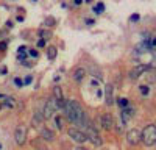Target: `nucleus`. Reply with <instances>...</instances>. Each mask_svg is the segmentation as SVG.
I'll use <instances>...</instances> for the list:
<instances>
[{
	"instance_id": "nucleus-20",
	"label": "nucleus",
	"mask_w": 156,
	"mask_h": 150,
	"mask_svg": "<svg viewBox=\"0 0 156 150\" xmlns=\"http://www.w3.org/2000/svg\"><path fill=\"white\" fill-rule=\"evenodd\" d=\"M39 34L42 36V39H44V41L47 39V38H50V36H51V33H50V31H47V30H41V31H39Z\"/></svg>"
},
{
	"instance_id": "nucleus-12",
	"label": "nucleus",
	"mask_w": 156,
	"mask_h": 150,
	"mask_svg": "<svg viewBox=\"0 0 156 150\" xmlns=\"http://www.w3.org/2000/svg\"><path fill=\"white\" fill-rule=\"evenodd\" d=\"M84 75H86V72H84V69H76L75 70V73H73V78H75V81L76 83H80V81H83V78H84Z\"/></svg>"
},
{
	"instance_id": "nucleus-6",
	"label": "nucleus",
	"mask_w": 156,
	"mask_h": 150,
	"mask_svg": "<svg viewBox=\"0 0 156 150\" xmlns=\"http://www.w3.org/2000/svg\"><path fill=\"white\" fill-rule=\"evenodd\" d=\"M67 133H69V136L72 138V141H75V142H78V144H83V142L87 141L84 131H80V130H76V128H70Z\"/></svg>"
},
{
	"instance_id": "nucleus-27",
	"label": "nucleus",
	"mask_w": 156,
	"mask_h": 150,
	"mask_svg": "<svg viewBox=\"0 0 156 150\" xmlns=\"http://www.w3.org/2000/svg\"><path fill=\"white\" fill-rule=\"evenodd\" d=\"M136 20H139V14H133L131 16V22H136Z\"/></svg>"
},
{
	"instance_id": "nucleus-1",
	"label": "nucleus",
	"mask_w": 156,
	"mask_h": 150,
	"mask_svg": "<svg viewBox=\"0 0 156 150\" xmlns=\"http://www.w3.org/2000/svg\"><path fill=\"white\" fill-rule=\"evenodd\" d=\"M64 111H66L67 119L70 122L76 123V125H84L87 122L83 108L80 106V103H78V102H75V100H67L66 106H64Z\"/></svg>"
},
{
	"instance_id": "nucleus-18",
	"label": "nucleus",
	"mask_w": 156,
	"mask_h": 150,
	"mask_svg": "<svg viewBox=\"0 0 156 150\" xmlns=\"http://www.w3.org/2000/svg\"><path fill=\"white\" fill-rule=\"evenodd\" d=\"M139 91H140V94H142V95H148L150 88H148V86H145V84H142V86H139Z\"/></svg>"
},
{
	"instance_id": "nucleus-15",
	"label": "nucleus",
	"mask_w": 156,
	"mask_h": 150,
	"mask_svg": "<svg viewBox=\"0 0 156 150\" xmlns=\"http://www.w3.org/2000/svg\"><path fill=\"white\" fill-rule=\"evenodd\" d=\"M117 103H119L120 109H125V108H128V106H129V105H128V98H125V97L117 98Z\"/></svg>"
},
{
	"instance_id": "nucleus-14",
	"label": "nucleus",
	"mask_w": 156,
	"mask_h": 150,
	"mask_svg": "<svg viewBox=\"0 0 156 150\" xmlns=\"http://www.w3.org/2000/svg\"><path fill=\"white\" fill-rule=\"evenodd\" d=\"M3 106H8V108H14L16 106V100L12 97H5V103Z\"/></svg>"
},
{
	"instance_id": "nucleus-16",
	"label": "nucleus",
	"mask_w": 156,
	"mask_h": 150,
	"mask_svg": "<svg viewBox=\"0 0 156 150\" xmlns=\"http://www.w3.org/2000/svg\"><path fill=\"white\" fill-rule=\"evenodd\" d=\"M133 112H134V111H133V108H129V106H128V108L122 109V117L126 120L128 117H131V114H133Z\"/></svg>"
},
{
	"instance_id": "nucleus-26",
	"label": "nucleus",
	"mask_w": 156,
	"mask_h": 150,
	"mask_svg": "<svg viewBox=\"0 0 156 150\" xmlns=\"http://www.w3.org/2000/svg\"><path fill=\"white\" fill-rule=\"evenodd\" d=\"M45 45V41L44 39H39V42H37V47H44Z\"/></svg>"
},
{
	"instance_id": "nucleus-30",
	"label": "nucleus",
	"mask_w": 156,
	"mask_h": 150,
	"mask_svg": "<svg viewBox=\"0 0 156 150\" xmlns=\"http://www.w3.org/2000/svg\"><path fill=\"white\" fill-rule=\"evenodd\" d=\"M75 150H87V148H84V147H76Z\"/></svg>"
},
{
	"instance_id": "nucleus-23",
	"label": "nucleus",
	"mask_w": 156,
	"mask_h": 150,
	"mask_svg": "<svg viewBox=\"0 0 156 150\" xmlns=\"http://www.w3.org/2000/svg\"><path fill=\"white\" fill-rule=\"evenodd\" d=\"M37 55H39V53H37V50H34V48L30 50V56H31V58H37Z\"/></svg>"
},
{
	"instance_id": "nucleus-28",
	"label": "nucleus",
	"mask_w": 156,
	"mask_h": 150,
	"mask_svg": "<svg viewBox=\"0 0 156 150\" xmlns=\"http://www.w3.org/2000/svg\"><path fill=\"white\" fill-rule=\"evenodd\" d=\"M150 45H153V47H156V36L153 38V39L150 41Z\"/></svg>"
},
{
	"instance_id": "nucleus-25",
	"label": "nucleus",
	"mask_w": 156,
	"mask_h": 150,
	"mask_svg": "<svg viewBox=\"0 0 156 150\" xmlns=\"http://www.w3.org/2000/svg\"><path fill=\"white\" fill-rule=\"evenodd\" d=\"M31 78H33V77H30V75H28V77H25V81H23V84H30V83H31Z\"/></svg>"
},
{
	"instance_id": "nucleus-22",
	"label": "nucleus",
	"mask_w": 156,
	"mask_h": 150,
	"mask_svg": "<svg viewBox=\"0 0 156 150\" xmlns=\"http://www.w3.org/2000/svg\"><path fill=\"white\" fill-rule=\"evenodd\" d=\"M45 23L48 25V27H53V25H55L56 22H55V19H53V17H47V19H45Z\"/></svg>"
},
{
	"instance_id": "nucleus-10",
	"label": "nucleus",
	"mask_w": 156,
	"mask_h": 150,
	"mask_svg": "<svg viewBox=\"0 0 156 150\" xmlns=\"http://www.w3.org/2000/svg\"><path fill=\"white\" fill-rule=\"evenodd\" d=\"M105 97H106V105L108 106L114 105V88H112V84H106V88H105Z\"/></svg>"
},
{
	"instance_id": "nucleus-4",
	"label": "nucleus",
	"mask_w": 156,
	"mask_h": 150,
	"mask_svg": "<svg viewBox=\"0 0 156 150\" xmlns=\"http://www.w3.org/2000/svg\"><path fill=\"white\" fill-rule=\"evenodd\" d=\"M58 109V106H56V102L53 98H50V100H47V103H45V106H44V109H42V117L44 119H50V117H53V112Z\"/></svg>"
},
{
	"instance_id": "nucleus-17",
	"label": "nucleus",
	"mask_w": 156,
	"mask_h": 150,
	"mask_svg": "<svg viewBox=\"0 0 156 150\" xmlns=\"http://www.w3.org/2000/svg\"><path fill=\"white\" fill-rule=\"evenodd\" d=\"M42 120H44L42 114H41V112H36V114H34V117H33V123H41Z\"/></svg>"
},
{
	"instance_id": "nucleus-13",
	"label": "nucleus",
	"mask_w": 156,
	"mask_h": 150,
	"mask_svg": "<svg viewBox=\"0 0 156 150\" xmlns=\"http://www.w3.org/2000/svg\"><path fill=\"white\" fill-rule=\"evenodd\" d=\"M56 53H58V48L55 45H48L47 47V56H48V59H55Z\"/></svg>"
},
{
	"instance_id": "nucleus-24",
	"label": "nucleus",
	"mask_w": 156,
	"mask_h": 150,
	"mask_svg": "<svg viewBox=\"0 0 156 150\" xmlns=\"http://www.w3.org/2000/svg\"><path fill=\"white\" fill-rule=\"evenodd\" d=\"M6 41H3V42H0V50H2V52H3V50H6Z\"/></svg>"
},
{
	"instance_id": "nucleus-2",
	"label": "nucleus",
	"mask_w": 156,
	"mask_h": 150,
	"mask_svg": "<svg viewBox=\"0 0 156 150\" xmlns=\"http://www.w3.org/2000/svg\"><path fill=\"white\" fill-rule=\"evenodd\" d=\"M140 141L147 147H151V145L156 144V125L150 123L140 131Z\"/></svg>"
},
{
	"instance_id": "nucleus-21",
	"label": "nucleus",
	"mask_w": 156,
	"mask_h": 150,
	"mask_svg": "<svg viewBox=\"0 0 156 150\" xmlns=\"http://www.w3.org/2000/svg\"><path fill=\"white\" fill-rule=\"evenodd\" d=\"M55 123H56V127H58L59 130L62 128V119H61L59 116H56V117H55Z\"/></svg>"
},
{
	"instance_id": "nucleus-5",
	"label": "nucleus",
	"mask_w": 156,
	"mask_h": 150,
	"mask_svg": "<svg viewBox=\"0 0 156 150\" xmlns=\"http://www.w3.org/2000/svg\"><path fill=\"white\" fill-rule=\"evenodd\" d=\"M14 141H16L17 145H22V144H25V141H27V128H25L23 125H19V127L16 128Z\"/></svg>"
},
{
	"instance_id": "nucleus-9",
	"label": "nucleus",
	"mask_w": 156,
	"mask_h": 150,
	"mask_svg": "<svg viewBox=\"0 0 156 150\" xmlns=\"http://www.w3.org/2000/svg\"><path fill=\"white\" fill-rule=\"evenodd\" d=\"M112 125H114V119H112V116L111 114H103L101 116V127H103V130H111L112 128Z\"/></svg>"
},
{
	"instance_id": "nucleus-3",
	"label": "nucleus",
	"mask_w": 156,
	"mask_h": 150,
	"mask_svg": "<svg viewBox=\"0 0 156 150\" xmlns=\"http://www.w3.org/2000/svg\"><path fill=\"white\" fill-rule=\"evenodd\" d=\"M84 134H86V138H87V141H90L94 145H97V147H100L101 144H103V139L100 138V134L97 133V130L92 127V125H90L89 122H86L84 125Z\"/></svg>"
},
{
	"instance_id": "nucleus-7",
	"label": "nucleus",
	"mask_w": 156,
	"mask_h": 150,
	"mask_svg": "<svg viewBox=\"0 0 156 150\" xmlns=\"http://www.w3.org/2000/svg\"><path fill=\"white\" fill-rule=\"evenodd\" d=\"M126 141L131 144V145H136L140 142V131L137 128H131L128 133H126Z\"/></svg>"
},
{
	"instance_id": "nucleus-19",
	"label": "nucleus",
	"mask_w": 156,
	"mask_h": 150,
	"mask_svg": "<svg viewBox=\"0 0 156 150\" xmlns=\"http://www.w3.org/2000/svg\"><path fill=\"white\" fill-rule=\"evenodd\" d=\"M103 11H105V5H103V3H98V5L94 8V12H95V14H100V12H103Z\"/></svg>"
},
{
	"instance_id": "nucleus-31",
	"label": "nucleus",
	"mask_w": 156,
	"mask_h": 150,
	"mask_svg": "<svg viewBox=\"0 0 156 150\" xmlns=\"http://www.w3.org/2000/svg\"><path fill=\"white\" fill-rule=\"evenodd\" d=\"M0 148H2V144H0Z\"/></svg>"
},
{
	"instance_id": "nucleus-8",
	"label": "nucleus",
	"mask_w": 156,
	"mask_h": 150,
	"mask_svg": "<svg viewBox=\"0 0 156 150\" xmlns=\"http://www.w3.org/2000/svg\"><path fill=\"white\" fill-rule=\"evenodd\" d=\"M148 69H150V66H147V64H139V66H136L131 72H129V78H131V80H137L144 72H148Z\"/></svg>"
},
{
	"instance_id": "nucleus-29",
	"label": "nucleus",
	"mask_w": 156,
	"mask_h": 150,
	"mask_svg": "<svg viewBox=\"0 0 156 150\" xmlns=\"http://www.w3.org/2000/svg\"><path fill=\"white\" fill-rule=\"evenodd\" d=\"M14 83H16L17 86H22V84H23V83H22V81H20L19 78H16V80H14Z\"/></svg>"
},
{
	"instance_id": "nucleus-11",
	"label": "nucleus",
	"mask_w": 156,
	"mask_h": 150,
	"mask_svg": "<svg viewBox=\"0 0 156 150\" xmlns=\"http://www.w3.org/2000/svg\"><path fill=\"white\" fill-rule=\"evenodd\" d=\"M41 138L44 141H47V142H51L55 139V133L51 131L50 128H41Z\"/></svg>"
}]
</instances>
